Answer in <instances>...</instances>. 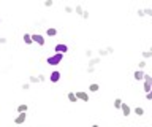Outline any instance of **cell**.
<instances>
[{
	"label": "cell",
	"mask_w": 152,
	"mask_h": 127,
	"mask_svg": "<svg viewBox=\"0 0 152 127\" xmlns=\"http://www.w3.org/2000/svg\"><path fill=\"white\" fill-rule=\"evenodd\" d=\"M62 56L64 54H52V56H49V57H48V64L49 65H57V64H60L62 62Z\"/></svg>",
	"instance_id": "6da1fadb"
},
{
	"label": "cell",
	"mask_w": 152,
	"mask_h": 127,
	"mask_svg": "<svg viewBox=\"0 0 152 127\" xmlns=\"http://www.w3.org/2000/svg\"><path fill=\"white\" fill-rule=\"evenodd\" d=\"M30 38H32V41H35V43H38V45H40V46H43V45H45V38H43V37L41 35H30Z\"/></svg>",
	"instance_id": "7a4b0ae2"
},
{
	"label": "cell",
	"mask_w": 152,
	"mask_h": 127,
	"mask_svg": "<svg viewBox=\"0 0 152 127\" xmlns=\"http://www.w3.org/2000/svg\"><path fill=\"white\" fill-rule=\"evenodd\" d=\"M75 97H76V100H78V98H81V100H84V102H89V95H87L86 92H76Z\"/></svg>",
	"instance_id": "3957f363"
},
{
	"label": "cell",
	"mask_w": 152,
	"mask_h": 127,
	"mask_svg": "<svg viewBox=\"0 0 152 127\" xmlns=\"http://www.w3.org/2000/svg\"><path fill=\"white\" fill-rule=\"evenodd\" d=\"M66 49H68V48H66L65 45H62V43L56 46V51H57V54H64V53H66Z\"/></svg>",
	"instance_id": "277c9868"
},
{
	"label": "cell",
	"mask_w": 152,
	"mask_h": 127,
	"mask_svg": "<svg viewBox=\"0 0 152 127\" xmlns=\"http://www.w3.org/2000/svg\"><path fill=\"white\" fill-rule=\"evenodd\" d=\"M49 78H51V81H52V83H57V81L60 79V73H59V72H52Z\"/></svg>",
	"instance_id": "5b68a950"
},
{
	"label": "cell",
	"mask_w": 152,
	"mask_h": 127,
	"mask_svg": "<svg viewBox=\"0 0 152 127\" xmlns=\"http://www.w3.org/2000/svg\"><path fill=\"white\" fill-rule=\"evenodd\" d=\"M24 121H26V113H19V116L14 119V122H16V124H22Z\"/></svg>",
	"instance_id": "8992f818"
},
{
	"label": "cell",
	"mask_w": 152,
	"mask_h": 127,
	"mask_svg": "<svg viewBox=\"0 0 152 127\" xmlns=\"http://www.w3.org/2000/svg\"><path fill=\"white\" fill-rule=\"evenodd\" d=\"M121 108H122V111H124V115H125V116H128V115H130V108H128V105H127V103H122V105H121Z\"/></svg>",
	"instance_id": "52a82bcc"
},
{
	"label": "cell",
	"mask_w": 152,
	"mask_h": 127,
	"mask_svg": "<svg viewBox=\"0 0 152 127\" xmlns=\"http://www.w3.org/2000/svg\"><path fill=\"white\" fill-rule=\"evenodd\" d=\"M142 76H144V73H142L141 70H138V72H135V79H142Z\"/></svg>",
	"instance_id": "ba28073f"
},
{
	"label": "cell",
	"mask_w": 152,
	"mask_h": 127,
	"mask_svg": "<svg viewBox=\"0 0 152 127\" xmlns=\"http://www.w3.org/2000/svg\"><path fill=\"white\" fill-rule=\"evenodd\" d=\"M18 111H19V113H26V111H27V105H19V106H18Z\"/></svg>",
	"instance_id": "9c48e42d"
},
{
	"label": "cell",
	"mask_w": 152,
	"mask_h": 127,
	"mask_svg": "<svg viewBox=\"0 0 152 127\" xmlns=\"http://www.w3.org/2000/svg\"><path fill=\"white\" fill-rule=\"evenodd\" d=\"M142 79H144V83H149V84H152V78L149 76V75H144V76H142Z\"/></svg>",
	"instance_id": "30bf717a"
},
{
	"label": "cell",
	"mask_w": 152,
	"mask_h": 127,
	"mask_svg": "<svg viewBox=\"0 0 152 127\" xmlns=\"http://www.w3.org/2000/svg\"><path fill=\"white\" fill-rule=\"evenodd\" d=\"M121 105H122V100H121V98H116V100H114V106L121 108Z\"/></svg>",
	"instance_id": "8fae6325"
},
{
	"label": "cell",
	"mask_w": 152,
	"mask_h": 127,
	"mask_svg": "<svg viewBox=\"0 0 152 127\" xmlns=\"http://www.w3.org/2000/svg\"><path fill=\"white\" fill-rule=\"evenodd\" d=\"M24 41H26L27 45H28V43H32V38H30V35H27V34L24 35Z\"/></svg>",
	"instance_id": "7c38bea8"
},
{
	"label": "cell",
	"mask_w": 152,
	"mask_h": 127,
	"mask_svg": "<svg viewBox=\"0 0 152 127\" xmlns=\"http://www.w3.org/2000/svg\"><path fill=\"white\" fill-rule=\"evenodd\" d=\"M68 100H70V102H76V97H75V94H73V92H70V94H68Z\"/></svg>",
	"instance_id": "4fadbf2b"
},
{
	"label": "cell",
	"mask_w": 152,
	"mask_h": 127,
	"mask_svg": "<svg viewBox=\"0 0 152 127\" xmlns=\"http://www.w3.org/2000/svg\"><path fill=\"white\" fill-rule=\"evenodd\" d=\"M90 91H92V92H97V91H98V84H90Z\"/></svg>",
	"instance_id": "5bb4252c"
},
{
	"label": "cell",
	"mask_w": 152,
	"mask_h": 127,
	"mask_svg": "<svg viewBox=\"0 0 152 127\" xmlns=\"http://www.w3.org/2000/svg\"><path fill=\"white\" fill-rule=\"evenodd\" d=\"M144 91H146L147 94L151 92V84H149V83H144Z\"/></svg>",
	"instance_id": "9a60e30c"
},
{
	"label": "cell",
	"mask_w": 152,
	"mask_h": 127,
	"mask_svg": "<svg viewBox=\"0 0 152 127\" xmlns=\"http://www.w3.org/2000/svg\"><path fill=\"white\" fill-rule=\"evenodd\" d=\"M135 113H136L138 116H141L142 113H144V110H142V108H136V110H135Z\"/></svg>",
	"instance_id": "2e32d148"
},
{
	"label": "cell",
	"mask_w": 152,
	"mask_h": 127,
	"mask_svg": "<svg viewBox=\"0 0 152 127\" xmlns=\"http://www.w3.org/2000/svg\"><path fill=\"white\" fill-rule=\"evenodd\" d=\"M48 35L54 37V35H56V29H48Z\"/></svg>",
	"instance_id": "e0dca14e"
},
{
	"label": "cell",
	"mask_w": 152,
	"mask_h": 127,
	"mask_svg": "<svg viewBox=\"0 0 152 127\" xmlns=\"http://www.w3.org/2000/svg\"><path fill=\"white\" fill-rule=\"evenodd\" d=\"M92 127H98V126H92Z\"/></svg>",
	"instance_id": "ac0fdd59"
}]
</instances>
